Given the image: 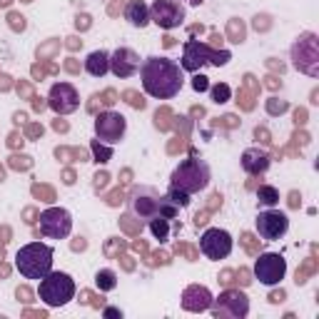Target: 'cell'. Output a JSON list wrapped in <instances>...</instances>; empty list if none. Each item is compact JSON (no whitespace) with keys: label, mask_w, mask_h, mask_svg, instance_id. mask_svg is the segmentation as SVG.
<instances>
[{"label":"cell","mask_w":319,"mask_h":319,"mask_svg":"<svg viewBox=\"0 0 319 319\" xmlns=\"http://www.w3.org/2000/svg\"><path fill=\"white\" fill-rule=\"evenodd\" d=\"M192 90L195 92H207L209 90V78L202 73H192Z\"/></svg>","instance_id":"4dcf8cb0"},{"label":"cell","mask_w":319,"mask_h":319,"mask_svg":"<svg viewBox=\"0 0 319 319\" xmlns=\"http://www.w3.org/2000/svg\"><path fill=\"white\" fill-rule=\"evenodd\" d=\"M302 204V195L299 192H292L290 195V207H299Z\"/></svg>","instance_id":"681fc988"},{"label":"cell","mask_w":319,"mask_h":319,"mask_svg":"<svg viewBox=\"0 0 319 319\" xmlns=\"http://www.w3.org/2000/svg\"><path fill=\"white\" fill-rule=\"evenodd\" d=\"M53 127H55V130H58V132H67V130H70V125H67V122H65V120H60V115H58V120H55V122H53Z\"/></svg>","instance_id":"7dc6e473"},{"label":"cell","mask_w":319,"mask_h":319,"mask_svg":"<svg viewBox=\"0 0 319 319\" xmlns=\"http://www.w3.org/2000/svg\"><path fill=\"white\" fill-rule=\"evenodd\" d=\"M255 279H260L264 287H277L287 277V260L279 252H260L252 269Z\"/></svg>","instance_id":"ba28073f"},{"label":"cell","mask_w":319,"mask_h":319,"mask_svg":"<svg viewBox=\"0 0 319 319\" xmlns=\"http://www.w3.org/2000/svg\"><path fill=\"white\" fill-rule=\"evenodd\" d=\"M212 302H215V297H212V292L207 290L204 285H190L182 292V302L180 304H182L185 312L200 314V312H209Z\"/></svg>","instance_id":"e0dca14e"},{"label":"cell","mask_w":319,"mask_h":319,"mask_svg":"<svg viewBox=\"0 0 319 319\" xmlns=\"http://www.w3.org/2000/svg\"><path fill=\"white\" fill-rule=\"evenodd\" d=\"M102 317H108V319H122V309H120V307H102Z\"/></svg>","instance_id":"60d3db41"},{"label":"cell","mask_w":319,"mask_h":319,"mask_svg":"<svg viewBox=\"0 0 319 319\" xmlns=\"http://www.w3.org/2000/svg\"><path fill=\"white\" fill-rule=\"evenodd\" d=\"M257 204L264 207V209H269V207H277L279 204V190L274 187V185H260L257 187Z\"/></svg>","instance_id":"44dd1931"},{"label":"cell","mask_w":319,"mask_h":319,"mask_svg":"<svg viewBox=\"0 0 319 319\" xmlns=\"http://www.w3.org/2000/svg\"><path fill=\"white\" fill-rule=\"evenodd\" d=\"M80 297H83V299H80L83 304H92V307H97V309H100V307H105V299H102V297L97 299V297H92L90 292H83Z\"/></svg>","instance_id":"8d00e7d4"},{"label":"cell","mask_w":319,"mask_h":319,"mask_svg":"<svg viewBox=\"0 0 319 319\" xmlns=\"http://www.w3.org/2000/svg\"><path fill=\"white\" fill-rule=\"evenodd\" d=\"M292 67L307 78H319V35L307 30L292 43Z\"/></svg>","instance_id":"8992f818"},{"label":"cell","mask_w":319,"mask_h":319,"mask_svg":"<svg viewBox=\"0 0 319 319\" xmlns=\"http://www.w3.org/2000/svg\"><path fill=\"white\" fill-rule=\"evenodd\" d=\"M234 250V239L227 230H220V227H207L200 237V252H202L207 260L220 262L227 260Z\"/></svg>","instance_id":"8fae6325"},{"label":"cell","mask_w":319,"mask_h":319,"mask_svg":"<svg viewBox=\"0 0 319 319\" xmlns=\"http://www.w3.org/2000/svg\"><path fill=\"white\" fill-rule=\"evenodd\" d=\"M8 25H10V30H15V32H23V30L28 28L25 15H20V13H8Z\"/></svg>","instance_id":"f1b7e54d"},{"label":"cell","mask_w":319,"mask_h":319,"mask_svg":"<svg viewBox=\"0 0 319 319\" xmlns=\"http://www.w3.org/2000/svg\"><path fill=\"white\" fill-rule=\"evenodd\" d=\"M209 180H212V170L200 157L180 160V165L170 174V185L177 187V190H182V192H187V195H197V192L207 190Z\"/></svg>","instance_id":"3957f363"},{"label":"cell","mask_w":319,"mask_h":319,"mask_svg":"<svg viewBox=\"0 0 319 319\" xmlns=\"http://www.w3.org/2000/svg\"><path fill=\"white\" fill-rule=\"evenodd\" d=\"M85 73L92 78H105L110 73V53L108 50H92L85 58Z\"/></svg>","instance_id":"ffe728a7"},{"label":"cell","mask_w":319,"mask_h":319,"mask_svg":"<svg viewBox=\"0 0 319 319\" xmlns=\"http://www.w3.org/2000/svg\"><path fill=\"white\" fill-rule=\"evenodd\" d=\"M10 3H13V0H0V8H8Z\"/></svg>","instance_id":"be15d7a7"},{"label":"cell","mask_w":319,"mask_h":319,"mask_svg":"<svg viewBox=\"0 0 319 319\" xmlns=\"http://www.w3.org/2000/svg\"><path fill=\"white\" fill-rule=\"evenodd\" d=\"M53 247L45 242H28L15 252V269L25 279H43L53 269Z\"/></svg>","instance_id":"7a4b0ae2"},{"label":"cell","mask_w":319,"mask_h":319,"mask_svg":"<svg viewBox=\"0 0 319 319\" xmlns=\"http://www.w3.org/2000/svg\"><path fill=\"white\" fill-rule=\"evenodd\" d=\"M227 35H230V40H232L234 45L244 43V35H247V30H244V25H242V20L232 18V20H230V28H227Z\"/></svg>","instance_id":"484cf974"},{"label":"cell","mask_w":319,"mask_h":319,"mask_svg":"<svg viewBox=\"0 0 319 319\" xmlns=\"http://www.w3.org/2000/svg\"><path fill=\"white\" fill-rule=\"evenodd\" d=\"M108 180H110V174H108V172H97V174H95V187H105V185H108Z\"/></svg>","instance_id":"bcb514c9"},{"label":"cell","mask_w":319,"mask_h":319,"mask_svg":"<svg viewBox=\"0 0 319 319\" xmlns=\"http://www.w3.org/2000/svg\"><path fill=\"white\" fill-rule=\"evenodd\" d=\"M167 197L172 200L180 209H185V207H190V202H192V195H187V192H182V190H177V187H167Z\"/></svg>","instance_id":"4316f807"},{"label":"cell","mask_w":319,"mask_h":319,"mask_svg":"<svg viewBox=\"0 0 319 319\" xmlns=\"http://www.w3.org/2000/svg\"><path fill=\"white\" fill-rule=\"evenodd\" d=\"M294 120H297V125H304V122H307V113H304V110H297V113H294Z\"/></svg>","instance_id":"816d5d0a"},{"label":"cell","mask_w":319,"mask_h":319,"mask_svg":"<svg viewBox=\"0 0 319 319\" xmlns=\"http://www.w3.org/2000/svg\"><path fill=\"white\" fill-rule=\"evenodd\" d=\"M20 3H32V0H20Z\"/></svg>","instance_id":"003e7915"},{"label":"cell","mask_w":319,"mask_h":319,"mask_svg":"<svg viewBox=\"0 0 319 319\" xmlns=\"http://www.w3.org/2000/svg\"><path fill=\"white\" fill-rule=\"evenodd\" d=\"M8 227H3V232H0V250H3V247H5V244H8Z\"/></svg>","instance_id":"11a10c76"},{"label":"cell","mask_w":319,"mask_h":319,"mask_svg":"<svg viewBox=\"0 0 319 319\" xmlns=\"http://www.w3.org/2000/svg\"><path fill=\"white\" fill-rule=\"evenodd\" d=\"M285 299H287V292L282 290V287H279V290H274V292H269V297H267V302H269V304H282Z\"/></svg>","instance_id":"74e56055"},{"label":"cell","mask_w":319,"mask_h":319,"mask_svg":"<svg viewBox=\"0 0 319 319\" xmlns=\"http://www.w3.org/2000/svg\"><path fill=\"white\" fill-rule=\"evenodd\" d=\"M230 60H232V53H230V50H217V48H209L207 43H200V40H187V43H185V48H182L180 67H182L185 73H200L204 65L225 67Z\"/></svg>","instance_id":"5b68a950"},{"label":"cell","mask_w":319,"mask_h":319,"mask_svg":"<svg viewBox=\"0 0 319 319\" xmlns=\"http://www.w3.org/2000/svg\"><path fill=\"white\" fill-rule=\"evenodd\" d=\"M255 227H257V234L264 242H277L290 230V217H287V212H282L277 207H269V209H262L257 215Z\"/></svg>","instance_id":"4fadbf2b"},{"label":"cell","mask_w":319,"mask_h":319,"mask_svg":"<svg viewBox=\"0 0 319 319\" xmlns=\"http://www.w3.org/2000/svg\"><path fill=\"white\" fill-rule=\"evenodd\" d=\"M62 182H65V185H75V174L67 170V172H65V180H62Z\"/></svg>","instance_id":"680465c9"},{"label":"cell","mask_w":319,"mask_h":319,"mask_svg":"<svg viewBox=\"0 0 319 319\" xmlns=\"http://www.w3.org/2000/svg\"><path fill=\"white\" fill-rule=\"evenodd\" d=\"M187 18V10L180 0H152L150 5V23L162 30L180 28Z\"/></svg>","instance_id":"7c38bea8"},{"label":"cell","mask_w":319,"mask_h":319,"mask_svg":"<svg viewBox=\"0 0 319 319\" xmlns=\"http://www.w3.org/2000/svg\"><path fill=\"white\" fill-rule=\"evenodd\" d=\"M92 127H95V137L100 143L115 147L117 143H122V137L127 132V117L122 115V113H115V110L108 108V110H102V113L95 115Z\"/></svg>","instance_id":"52a82bcc"},{"label":"cell","mask_w":319,"mask_h":319,"mask_svg":"<svg viewBox=\"0 0 319 319\" xmlns=\"http://www.w3.org/2000/svg\"><path fill=\"white\" fill-rule=\"evenodd\" d=\"M5 180V167H0V182Z\"/></svg>","instance_id":"e7e4bbea"},{"label":"cell","mask_w":319,"mask_h":319,"mask_svg":"<svg viewBox=\"0 0 319 319\" xmlns=\"http://www.w3.org/2000/svg\"><path fill=\"white\" fill-rule=\"evenodd\" d=\"M75 279L67 274V272H60V269H50L43 279H40V287H38V297L45 307L50 309H60L65 307L67 302L75 299Z\"/></svg>","instance_id":"277c9868"},{"label":"cell","mask_w":319,"mask_h":319,"mask_svg":"<svg viewBox=\"0 0 319 319\" xmlns=\"http://www.w3.org/2000/svg\"><path fill=\"white\" fill-rule=\"evenodd\" d=\"M125 20L132 25V28H147L150 25V5L145 0H130L125 5Z\"/></svg>","instance_id":"d6986e66"},{"label":"cell","mask_w":319,"mask_h":319,"mask_svg":"<svg viewBox=\"0 0 319 319\" xmlns=\"http://www.w3.org/2000/svg\"><path fill=\"white\" fill-rule=\"evenodd\" d=\"M32 108H35V110H38V113H40V110H43V108H48V102H45V100H43V97H32Z\"/></svg>","instance_id":"f907efd6"},{"label":"cell","mask_w":319,"mask_h":319,"mask_svg":"<svg viewBox=\"0 0 319 319\" xmlns=\"http://www.w3.org/2000/svg\"><path fill=\"white\" fill-rule=\"evenodd\" d=\"M125 100H127L135 110H145V108H147V100L143 97V95H137L135 90H127V92H125Z\"/></svg>","instance_id":"f546056e"},{"label":"cell","mask_w":319,"mask_h":319,"mask_svg":"<svg viewBox=\"0 0 319 319\" xmlns=\"http://www.w3.org/2000/svg\"><path fill=\"white\" fill-rule=\"evenodd\" d=\"M255 137H257V140L262 137V143H267V145H269V135H267V130H262V127H257V130H255Z\"/></svg>","instance_id":"c3c4849f"},{"label":"cell","mask_w":319,"mask_h":319,"mask_svg":"<svg viewBox=\"0 0 319 319\" xmlns=\"http://www.w3.org/2000/svg\"><path fill=\"white\" fill-rule=\"evenodd\" d=\"M140 85L152 100H172L185 85V70L180 62L162 55H150L140 62Z\"/></svg>","instance_id":"6da1fadb"},{"label":"cell","mask_w":319,"mask_h":319,"mask_svg":"<svg viewBox=\"0 0 319 319\" xmlns=\"http://www.w3.org/2000/svg\"><path fill=\"white\" fill-rule=\"evenodd\" d=\"M152 264H170V255H167V252H155V255H152Z\"/></svg>","instance_id":"f6af8a7d"},{"label":"cell","mask_w":319,"mask_h":319,"mask_svg":"<svg viewBox=\"0 0 319 319\" xmlns=\"http://www.w3.org/2000/svg\"><path fill=\"white\" fill-rule=\"evenodd\" d=\"M147 225H150V232L155 234V239L167 242V237H170V220H167V217L155 215V217H150V220H147Z\"/></svg>","instance_id":"7402d4cb"},{"label":"cell","mask_w":319,"mask_h":319,"mask_svg":"<svg viewBox=\"0 0 319 319\" xmlns=\"http://www.w3.org/2000/svg\"><path fill=\"white\" fill-rule=\"evenodd\" d=\"M87 247V242H85V237H78L75 242H73V250H85Z\"/></svg>","instance_id":"db71d44e"},{"label":"cell","mask_w":319,"mask_h":319,"mask_svg":"<svg viewBox=\"0 0 319 319\" xmlns=\"http://www.w3.org/2000/svg\"><path fill=\"white\" fill-rule=\"evenodd\" d=\"M209 97H212V102H217V105H225V102H230V100H232V87L227 85V83L209 85Z\"/></svg>","instance_id":"d4e9b609"},{"label":"cell","mask_w":319,"mask_h":319,"mask_svg":"<svg viewBox=\"0 0 319 319\" xmlns=\"http://www.w3.org/2000/svg\"><path fill=\"white\" fill-rule=\"evenodd\" d=\"M190 3H192V5H202L204 0H190Z\"/></svg>","instance_id":"03108f58"},{"label":"cell","mask_w":319,"mask_h":319,"mask_svg":"<svg viewBox=\"0 0 319 319\" xmlns=\"http://www.w3.org/2000/svg\"><path fill=\"white\" fill-rule=\"evenodd\" d=\"M43 135V125H28V130H25V137H40Z\"/></svg>","instance_id":"ee69618b"},{"label":"cell","mask_w":319,"mask_h":319,"mask_svg":"<svg viewBox=\"0 0 319 319\" xmlns=\"http://www.w3.org/2000/svg\"><path fill=\"white\" fill-rule=\"evenodd\" d=\"M90 25H92V18H90V15H78V18H75V28L78 30H87Z\"/></svg>","instance_id":"b9f144b4"},{"label":"cell","mask_w":319,"mask_h":319,"mask_svg":"<svg viewBox=\"0 0 319 319\" xmlns=\"http://www.w3.org/2000/svg\"><path fill=\"white\" fill-rule=\"evenodd\" d=\"M65 70H70V73H78L80 67H78V62H75V60L70 58V62H65Z\"/></svg>","instance_id":"9f6ffc18"},{"label":"cell","mask_w":319,"mask_h":319,"mask_svg":"<svg viewBox=\"0 0 319 319\" xmlns=\"http://www.w3.org/2000/svg\"><path fill=\"white\" fill-rule=\"evenodd\" d=\"M13 83H10V78L8 75H0V90H10Z\"/></svg>","instance_id":"f5cc1de1"},{"label":"cell","mask_w":319,"mask_h":319,"mask_svg":"<svg viewBox=\"0 0 319 319\" xmlns=\"http://www.w3.org/2000/svg\"><path fill=\"white\" fill-rule=\"evenodd\" d=\"M137 70H140V55L132 48H117L115 53H110V73L115 78L127 80L137 75Z\"/></svg>","instance_id":"2e32d148"},{"label":"cell","mask_w":319,"mask_h":319,"mask_svg":"<svg viewBox=\"0 0 319 319\" xmlns=\"http://www.w3.org/2000/svg\"><path fill=\"white\" fill-rule=\"evenodd\" d=\"M10 167H13V170H30V167H32V160H30L28 155H13V157H10Z\"/></svg>","instance_id":"1f68e13d"},{"label":"cell","mask_w":319,"mask_h":319,"mask_svg":"<svg viewBox=\"0 0 319 319\" xmlns=\"http://www.w3.org/2000/svg\"><path fill=\"white\" fill-rule=\"evenodd\" d=\"M209 312H212V317H230V319H244L250 314V299H247V294L239 290H232V287H227V290L222 292L215 302H212V307H209Z\"/></svg>","instance_id":"9c48e42d"},{"label":"cell","mask_w":319,"mask_h":319,"mask_svg":"<svg viewBox=\"0 0 319 319\" xmlns=\"http://www.w3.org/2000/svg\"><path fill=\"white\" fill-rule=\"evenodd\" d=\"M32 195H35V197H40V195H43V197H48L45 202H53V200H55V197H53V190L40 187V185H35V187H32Z\"/></svg>","instance_id":"f35d334b"},{"label":"cell","mask_w":319,"mask_h":319,"mask_svg":"<svg viewBox=\"0 0 319 319\" xmlns=\"http://www.w3.org/2000/svg\"><path fill=\"white\" fill-rule=\"evenodd\" d=\"M95 285L100 292H113L117 287V272L115 269H97L95 272Z\"/></svg>","instance_id":"603a6c76"},{"label":"cell","mask_w":319,"mask_h":319,"mask_svg":"<svg viewBox=\"0 0 319 319\" xmlns=\"http://www.w3.org/2000/svg\"><path fill=\"white\" fill-rule=\"evenodd\" d=\"M15 297H18V299H20V302H23V304H32V302H35V299H32V297H35V294H32V292H30L28 287H25V285H23V287H18V290H15Z\"/></svg>","instance_id":"d590c367"},{"label":"cell","mask_w":319,"mask_h":319,"mask_svg":"<svg viewBox=\"0 0 319 319\" xmlns=\"http://www.w3.org/2000/svg\"><path fill=\"white\" fill-rule=\"evenodd\" d=\"M239 165H242V170L247 174L257 177V174H264L269 170L272 155H269L267 150H262V147H247V150L242 152V157H239Z\"/></svg>","instance_id":"ac0fdd59"},{"label":"cell","mask_w":319,"mask_h":319,"mask_svg":"<svg viewBox=\"0 0 319 319\" xmlns=\"http://www.w3.org/2000/svg\"><path fill=\"white\" fill-rule=\"evenodd\" d=\"M234 272L232 269H225V272H220V277H217V279H220V285H225V287H232L234 285Z\"/></svg>","instance_id":"ab89813d"},{"label":"cell","mask_w":319,"mask_h":319,"mask_svg":"<svg viewBox=\"0 0 319 319\" xmlns=\"http://www.w3.org/2000/svg\"><path fill=\"white\" fill-rule=\"evenodd\" d=\"M242 244H244V250L250 252V255H260V250H257V239H255V234L252 232H242V239H239Z\"/></svg>","instance_id":"d6a6232c"},{"label":"cell","mask_w":319,"mask_h":319,"mask_svg":"<svg viewBox=\"0 0 319 319\" xmlns=\"http://www.w3.org/2000/svg\"><path fill=\"white\" fill-rule=\"evenodd\" d=\"M252 28L257 30V32H264V30H269L272 28V18L269 15H255V20H252Z\"/></svg>","instance_id":"836d02e7"},{"label":"cell","mask_w":319,"mask_h":319,"mask_svg":"<svg viewBox=\"0 0 319 319\" xmlns=\"http://www.w3.org/2000/svg\"><path fill=\"white\" fill-rule=\"evenodd\" d=\"M40 222V234L50 237V239H65L73 232V215L65 207H48L38 215Z\"/></svg>","instance_id":"30bf717a"},{"label":"cell","mask_w":319,"mask_h":319,"mask_svg":"<svg viewBox=\"0 0 319 319\" xmlns=\"http://www.w3.org/2000/svg\"><path fill=\"white\" fill-rule=\"evenodd\" d=\"M90 152H92V162H97V165H105L113 160V145H105L97 137L90 143Z\"/></svg>","instance_id":"cb8c5ba5"},{"label":"cell","mask_w":319,"mask_h":319,"mask_svg":"<svg viewBox=\"0 0 319 319\" xmlns=\"http://www.w3.org/2000/svg\"><path fill=\"white\" fill-rule=\"evenodd\" d=\"M234 277H237L234 282H237L239 287H250V285H252V274H250V269H244V267H239V269L234 272Z\"/></svg>","instance_id":"e575fe53"},{"label":"cell","mask_w":319,"mask_h":319,"mask_svg":"<svg viewBox=\"0 0 319 319\" xmlns=\"http://www.w3.org/2000/svg\"><path fill=\"white\" fill-rule=\"evenodd\" d=\"M67 40H70V43H67V48H73V50L83 45V40H78V38H67Z\"/></svg>","instance_id":"6f0895ef"},{"label":"cell","mask_w":319,"mask_h":319,"mask_svg":"<svg viewBox=\"0 0 319 319\" xmlns=\"http://www.w3.org/2000/svg\"><path fill=\"white\" fill-rule=\"evenodd\" d=\"M8 143H10L13 147H15V145H23V137L18 140V135H10V140H8Z\"/></svg>","instance_id":"94428289"},{"label":"cell","mask_w":319,"mask_h":319,"mask_svg":"<svg viewBox=\"0 0 319 319\" xmlns=\"http://www.w3.org/2000/svg\"><path fill=\"white\" fill-rule=\"evenodd\" d=\"M290 110V102L287 100H277V97H269L267 100V113L269 115H282V113H287Z\"/></svg>","instance_id":"83f0119b"},{"label":"cell","mask_w":319,"mask_h":319,"mask_svg":"<svg viewBox=\"0 0 319 319\" xmlns=\"http://www.w3.org/2000/svg\"><path fill=\"white\" fill-rule=\"evenodd\" d=\"M58 45H60L58 40H50L45 48H38V58H43L45 53H55V50H58Z\"/></svg>","instance_id":"7bdbcfd3"},{"label":"cell","mask_w":319,"mask_h":319,"mask_svg":"<svg viewBox=\"0 0 319 319\" xmlns=\"http://www.w3.org/2000/svg\"><path fill=\"white\" fill-rule=\"evenodd\" d=\"M8 274H10V267H8V264H3V262H0V277H3V279H5V277H8Z\"/></svg>","instance_id":"91938a15"},{"label":"cell","mask_w":319,"mask_h":319,"mask_svg":"<svg viewBox=\"0 0 319 319\" xmlns=\"http://www.w3.org/2000/svg\"><path fill=\"white\" fill-rule=\"evenodd\" d=\"M48 108L55 115H70L80 108V92L73 83H55L48 92Z\"/></svg>","instance_id":"5bb4252c"},{"label":"cell","mask_w":319,"mask_h":319,"mask_svg":"<svg viewBox=\"0 0 319 319\" xmlns=\"http://www.w3.org/2000/svg\"><path fill=\"white\" fill-rule=\"evenodd\" d=\"M25 120H28L25 113H15V122H25Z\"/></svg>","instance_id":"6125c7cd"},{"label":"cell","mask_w":319,"mask_h":319,"mask_svg":"<svg viewBox=\"0 0 319 319\" xmlns=\"http://www.w3.org/2000/svg\"><path fill=\"white\" fill-rule=\"evenodd\" d=\"M130 207L140 220H150L160 212V192L155 187H132L130 192Z\"/></svg>","instance_id":"9a60e30c"}]
</instances>
